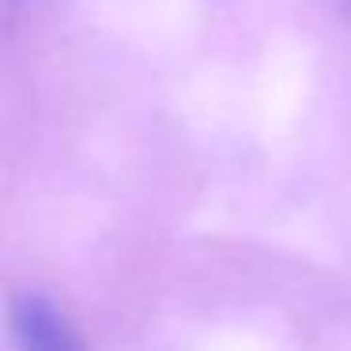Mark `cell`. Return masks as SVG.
<instances>
[{"label": "cell", "instance_id": "6da1fadb", "mask_svg": "<svg viewBox=\"0 0 351 351\" xmlns=\"http://www.w3.org/2000/svg\"><path fill=\"white\" fill-rule=\"evenodd\" d=\"M12 332L19 351H84L76 328L42 295H23L12 306Z\"/></svg>", "mask_w": 351, "mask_h": 351}]
</instances>
